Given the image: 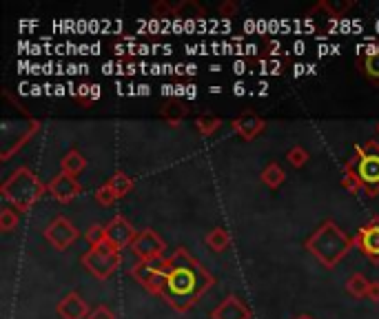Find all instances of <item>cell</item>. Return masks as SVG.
Wrapping results in <instances>:
<instances>
[{
	"label": "cell",
	"instance_id": "cell-1",
	"mask_svg": "<svg viewBox=\"0 0 379 319\" xmlns=\"http://www.w3.org/2000/svg\"><path fill=\"white\" fill-rule=\"evenodd\" d=\"M213 284L215 277L187 248L180 246L162 259V269L151 293L162 297L173 311L189 313Z\"/></svg>",
	"mask_w": 379,
	"mask_h": 319
},
{
	"label": "cell",
	"instance_id": "cell-2",
	"mask_svg": "<svg viewBox=\"0 0 379 319\" xmlns=\"http://www.w3.org/2000/svg\"><path fill=\"white\" fill-rule=\"evenodd\" d=\"M353 246H355L353 238H348L333 219L321 222L304 244L306 251L311 253L324 269H335L348 255V251Z\"/></svg>",
	"mask_w": 379,
	"mask_h": 319
},
{
	"label": "cell",
	"instance_id": "cell-3",
	"mask_svg": "<svg viewBox=\"0 0 379 319\" xmlns=\"http://www.w3.org/2000/svg\"><path fill=\"white\" fill-rule=\"evenodd\" d=\"M47 186L40 182V177L29 169V166H20V169L13 171L3 186H0V196L9 206H13L18 213L29 211L32 206L45 196Z\"/></svg>",
	"mask_w": 379,
	"mask_h": 319
},
{
	"label": "cell",
	"instance_id": "cell-4",
	"mask_svg": "<svg viewBox=\"0 0 379 319\" xmlns=\"http://www.w3.org/2000/svg\"><path fill=\"white\" fill-rule=\"evenodd\" d=\"M344 173L357 177L361 191L368 198L379 196V142L366 140L355 147L353 158L344 164Z\"/></svg>",
	"mask_w": 379,
	"mask_h": 319
},
{
	"label": "cell",
	"instance_id": "cell-5",
	"mask_svg": "<svg viewBox=\"0 0 379 319\" xmlns=\"http://www.w3.org/2000/svg\"><path fill=\"white\" fill-rule=\"evenodd\" d=\"M122 262V253L116 251L114 246H111L109 242H102L98 246H91L87 253L82 255V266L87 269L95 280H109L111 275H114L120 266Z\"/></svg>",
	"mask_w": 379,
	"mask_h": 319
},
{
	"label": "cell",
	"instance_id": "cell-6",
	"mask_svg": "<svg viewBox=\"0 0 379 319\" xmlns=\"http://www.w3.org/2000/svg\"><path fill=\"white\" fill-rule=\"evenodd\" d=\"M40 131V122L29 118L25 122H5L3 131H0V160L7 162L13 154L32 140V137Z\"/></svg>",
	"mask_w": 379,
	"mask_h": 319
},
{
	"label": "cell",
	"instance_id": "cell-7",
	"mask_svg": "<svg viewBox=\"0 0 379 319\" xmlns=\"http://www.w3.org/2000/svg\"><path fill=\"white\" fill-rule=\"evenodd\" d=\"M78 238H80V231L62 215L53 217L49 222V226L45 229V240L53 248H58V251H67V248L72 246Z\"/></svg>",
	"mask_w": 379,
	"mask_h": 319
},
{
	"label": "cell",
	"instance_id": "cell-8",
	"mask_svg": "<svg viewBox=\"0 0 379 319\" xmlns=\"http://www.w3.org/2000/svg\"><path fill=\"white\" fill-rule=\"evenodd\" d=\"M164 240L153 229H145L135 235V240L131 244V251L140 262H149V259H160L164 255Z\"/></svg>",
	"mask_w": 379,
	"mask_h": 319
},
{
	"label": "cell",
	"instance_id": "cell-9",
	"mask_svg": "<svg viewBox=\"0 0 379 319\" xmlns=\"http://www.w3.org/2000/svg\"><path fill=\"white\" fill-rule=\"evenodd\" d=\"M353 244L373 262V264H379V217H373L368 224H364L355 233Z\"/></svg>",
	"mask_w": 379,
	"mask_h": 319
},
{
	"label": "cell",
	"instance_id": "cell-10",
	"mask_svg": "<svg viewBox=\"0 0 379 319\" xmlns=\"http://www.w3.org/2000/svg\"><path fill=\"white\" fill-rule=\"evenodd\" d=\"M105 229H107V242L120 253H122V248H126V246L131 248L135 235H138V231L133 229L131 222L126 217H122V215H116Z\"/></svg>",
	"mask_w": 379,
	"mask_h": 319
},
{
	"label": "cell",
	"instance_id": "cell-11",
	"mask_svg": "<svg viewBox=\"0 0 379 319\" xmlns=\"http://www.w3.org/2000/svg\"><path fill=\"white\" fill-rule=\"evenodd\" d=\"M47 191L53 196V200H58L60 204H69L72 200H76L80 193H82V186L76 177L72 175H65V173H58L51 182L47 184Z\"/></svg>",
	"mask_w": 379,
	"mask_h": 319
},
{
	"label": "cell",
	"instance_id": "cell-12",
	"mask_svg": "<svg viewBox=\"0 0 379 319\" xmlns=\"http://www.w3.org/2000/svg\"><path fill=\"white\" fill-rule=\"evenodd\" d=\"M55 313H58L60 319H87L91 313H89V304L82 299L80 293L72 290L69 295H65L58 306H55Z\"/></svg>",
	"mask_w": 379,
	"mask_h": 319
},
{
	"label": "cell",
	"instance_id": "cell-13",
	"mask_svg": "<svg viewBox=\"0 0 379 319\" xmlns=\"http://www.w3.org/2000/svg\"><path fill=\"white\" fill-rule=\"evenodd\" d=\"M211 319H253V313L237 295H229L218 308L211 311Z\"/></svg>",
	"mask_w": 379,
	"mask_h": 319
},
{
	"label": "cell",
	"instance_id": "cell-14",
	"mask_svg": "<svg viewBox=\"0 0 379 319\" xmlns=\"http://www.w3.org/2000/svg\"><path fill=\"white\" fill-rule=\"evenodd\" d=\"M162 259H149V262H138L135 266H131V277L133 280L147 288L149 293L153 290V286H156V280H158V275H160V269H162Z\"/></svg>",
	"mask_w": 379,
	"mask_h": 319
},
{
	"label": "cell",
	"instance_id": "cell-15",
	"mask_svg": "<svg viewBox=\"0 0 379 319\" xmlns=\"http://www.w3.org/2000/svg\"><path fill=\"white\" fill-rule=\"evenodd\" d=\"M231 129L242 137V140L251 142V140H255V137L266 129V122L255 116V114H242L240 118H235L231 122Z\"/></svg>",
	"mask_w": 379,
	"mask_h": 319
},
{
	"label": "cell",
	"instance_id": "cell-16",
	"mask_svg": "<svg viewBox=\"0 0 379 319\" xmlns=\"http://www.w3.org/2000/svg\"><path fill=\"white\" fill-rule=\"evenodd\" d=\"M84 166H87V160H84V156L80 154L78 149H72V151H69V154H65V158L60 160V173L76 177L78 173L84 171Z\"/></svg>",
	"mask_w": 379,
	"mask_h": 319
},
{
	"label": "cell",
	"instance_id": "cell-17",
	"mask_svg": "<svg viewBox=\"0 0 379 319\" xmlns=\"http://www.w3.org/2000/svg\"><path fill=\"white\" fill-rule=\"evenodd\" d=\"M204 242H206V246L211 248V251L222 253V251H227V248L231 246V235H229L227 229L215 226L213 231H208V233H206Z\"/></svg>",
	"mask_w": 379,
	"mask_h": 319
},
{
	"label": "cell",
	"instance_id": "cell-18",
	"mask_svg": "<svg viewBox=\"0 0 379 319\" xmlns=\"http://www.w3.org/2000/svg\"><path fill=\"white\" fill-rule=\"evenodd\" d=\"M368 288H371V280L364 273H355V275H350L348 277V282H346V290H348V295L350 297H366L368 295Z\"/></svg>",
	"mask_w": 379,
	"mask_h": 319
},
{
	"label": "cell",
	"instance_id": "cell-19",
	"mask_svg": "<svg viewBox=\"0 0 379 319\" xmlns=\"http://www.w3.org/2000/svg\"><path fill=\"white\" fill-rule=\"evenodd\" d=\"M262 182L269 186V189H279L284 182H286V173H284V169L279 166L277 162H271L266 169L262 171Z\"/></svg>",
	"mask_w": 379,
	"mask_h": 319
},
{
	"label": "cell",
	"instance_id": "cell-20",
	"mask_svg": "<svg viewBox=\"0 0 379 319\" xmlns=\"http://www.w3.org/2000/svg\"><path fill=\"white\" fill-rule=\"evenodd\" d=\"M111 189H114V193L118 196V200L120 198H124V196H129V193L133 191V177H129L126 173H122V171H118V173H114L109 177V182H107Z\"/></svg>",
	"mask_w": 379,
	"mask_h": 319
},
{
	"label": "cell",
	"instance_id": "cell-21",
	"mask_svg": "<svg viewBox=\"0 0 379 319\" xmlns=\"http://www.w3.org/2000/svg\"><path fill=\"white\" fill-rule=\"evenodd\" d=\"M175 18L182 20H191V18H204V7H200L195 0H182V3L175 5Z\"/></svg>",
	"mask_w": 379,
	"mask_h": 319
},
{
	"label": "cell",
	"instance_id": "cell-22",
	"mask_svg": "<svg viewBox=\"0 0 379 319\" xmlns=\"http://www.w3.org/2000/svg\"><path fill=\"white\" fill-rule=\"evenodd\" d=\"M222 118H213V116H200L195 118V131H198L202 137H211L213 133H218L222 129Z\"/></svg>",
	"mask_w": 379,
	"mask_h": 319
},
{
	"label": "cell",
	"instance_id": "cell-23",
	"mask_svg": "<svg viewBox=\"0 0 379 319\" xmlns=\"http://www.w3.org/2000/svg\"><path fill=\"white\" fill-rule=\"evenodd\" d=\"M319 7L326 11L328 18H342L344 13L353 7V3H350V0H321Z\"/></svg>",
	"mask_w": 379,
	"mask_h": 319
},
{
	"label": "cell",
	"instance_id": "cell-24",
	"mask_svg": "<svg viewBox=\"0 0 379 319\" xmlns=\"http://www.w3.org/2000/svg\"><path fill=\"white\" fill-rule=\"evenodd\" d=\"M361 72L373 85H379V53H368L361 58Z\"/></svg>",
	"mask_w": 379,
	"mask_h": 319
},
{
	"label": "cell",
	"instance_id": "cell-25",
	"mask_svg": "<svg viewBox=\"0 0 379 319\" xmlns=\"http://www.w3.org/2000/svg\"><path fill=\"white\" fill-rule=\"evenodd\" d=\"M189 114V109L187 107H180V104H168L160 111V116L171 124V127H180V122L182 118H185Z\"/></svg>",
	"mask_w": 379,
	"mask_h": 319
},
{
	"label": "cell",
	"instance_id": "cell-26",
	"mask_svg": "<svg viewBox=\"0 0 379 319\" xmlns=\"http://www.w3.org/2000/svg\"><path fill=\"white\" fill-rule=\"evenodd\" d=\"M18 222H20V213L13 206H7V209L0 211V231L3 233H11L18 226Z\"/></svg>",
	"mask_w": 379,
	"mask_h": 319
},
{
	"label": "cell",
	"instance_id": "cell-27",
	"mask_svg": "<svg viewBox=\"0 0 379 319\" xmlns=\"http://www.w3.org/2000/svg\"><path fill=\"white\" fill-rule=\"evenodd\" d=\"M84 240L89 242V246H98L107 242V229L102 224H91L87 231H84Z\"/></svg>",
	"mask_w": 379,
	"mask_h": 319
},
{
	"label": "cell",
	"instance_id": "cell-28",
	"mask_svg": "<svg viewBox=\"0 0 379 319\" xmlns=\"http://www.w3.org/2000/svg\"><path fill=\"white\" fill-rule=\"evenodd\" d=\"M286 160L295 166V169H302V166L308 162V151L300 144H295L288 149V154H286Z\"/></svg>",
	"mask_w": 379,
	"mask_h": 319
},
{
	"label": "cell",
	"instance_id": "cell-29",
	"mask_svg": "<svg viewBox=\"0 0 379 319\" xmlns=\"http://www.w3.org/2000/svg\"><path fill=\"white\" fill-rule=\"evenodd\" d=\"M95 200L100 202L102 206H114L118 202V196L114 193V189H111L109 184H102L95 189Z\"/></svg>",
	"mask_w": 379,
	"mask_h": 319
},
{
	"label": "cell",
	"instance_id": "cell-30",
	"mask_svg": "<svg viewBox=\"0 0 379 319\" xmlns=\"http://www.w3.org/2000/svg\"><path fill=\"white\" fill-rule=\"evenodd\" d=\"M151 13L156 18H168V16H173V13H175V5L166 3V0H158V3H153Z\"/></svg>",
	"mask_w": 379,
	"mask_h": 319
},
{
	"label": "cell",
	"instance_id": "cell-31",
	"mask_svg": "<svg viewBox=\"0 0 379 319\" xmlns=\"http://www.w3.org/2000/svg\"><path fill=\"white\" fill-rule=\"evenodd\" d=\"M87 319H116V313L111 311L109 306H105V304H100V306H95L91 311V315Z\"/></svg>",
	"mask_w": 379,
	"mask_h": 319
},
{
	"label": "cell",
	"instance_id": "cell-32",
	"mask_svg": "<svg viewBox=\"0 0 379 319\" xmlns=\"http://www.w3.org/2000/svg\"><path fill=\"white\" fill-rule=\"evenodd\" d=\"M342 186H344L348 193H364L361 186H359V182H357V177H353L350 173H344V177H342Z\"/></svg>",
	"mask_w": 379,
	"mask_h": 319
},
{
	"label": "cell",
	"instance_id": "cell-33",
	"mask_svg": "<svg viewBox=\"0 0 379 319\" xmlns=\"http://www.w3.org/2000/svg\"><path fill=\"white\" fill-rule=\"evenodd\" d=\"M218 11H220L222 18H233L237 13V3H235V0H224Z\"/></svg>",
	"mask_w": 379,
	"mask_h": 319
},
{
	"label": "cell",
	"instance_id": "cell-34",
	"mask_svg": "<svg viewBox=\"0 0 379 319\" xmlns=\"http://www.w3.org/2000/svg\"><path fill=\"white\" fill-rule=\"evenodd\" d=\"M371 301L379 304V282H371V288H368V295H366Z\"/></svg>",
	"mask_w": 379,
	"mask_h": 319
},
{
	"label": "cell",
	"instance_id": "cell-35",
	"mask_svg": "<svg viewBox=\"0 0 379 319\" xmlns=\"http://www.w3.org/2000/svg\"><path fill=\"white\" fill-rule=\"evenodd\" d=\"M295 319H315V317H311V315H298Z\"/></svg>",
	"mask_w": 379,
	"mask_h": 319
},
{
	"label": "cell",
	"instance_id": "cell-36",
	"mask_svg": "<svg viewBox=\"0 0 379 319\" xmlns=\"http://www.w3.org/2000/svg\"><path fill=\"white\" fill-rule=\"evenodd\" d=\"M377 133H379V122H377Z\"/></svg>",
	"mask_w": 379,
	"mask_h": 319
}]
</instances>
